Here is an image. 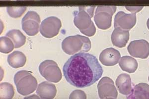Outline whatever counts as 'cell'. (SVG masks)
<instances>
[{
  "mask_svg": "<svg viewBox=\"0 0 149 99\" xmlns=\"http://www.w3.org/2000/svg\"><path fill=\"white\" fill-rule=\"evenodd\" d=\"M70 99H86V94L83 91L80 90H76L71 93L69 96Z\"/></svg>",
  "mask_w": 149,
  "mask_h": 99,
  "instance_id": "23",
  "label": "cell"
},
{
  "mask_svg": "<svg viewBox=\"0 0 149 99\" xmlns=\"http://www.w3.org/2000/svg\"><path fill=\"white\" fill-rule=\"evenodd\" d=\"M26 98H36V99H39L40 97H39L38 96H36V95H31V96L26 97L24 98V99H26Z\"/></svg>",
  "mask_w": 149,
  "mask_h": 99,
  "instance_id": "25",
  "label": "cell"
},
{
  "mask_svg": "<svg viewBox=\"0 0 149 99\" xmlns=\"http://www.w3.org/2000/svg\"><path fill=\"white\" fill-rule=\"evenodd\" d=\"M63 72L69 83L76 87L84 88L92 85L100 79L103 69L95 55L79 53L67 61Z\"/></svg>",
  "mask_w": 149,
  "mask_h": 99,
  "instance_id": "1",
  "label": "cell"
},
{
  "mask_svg": "<svg viewBox=\"0 0 149 99\" xmlns=\"http://www.w3.org/2000/svg\"><path fill=\"white\" fill-rule=\"evenodd\" d=\"M62 27L59 19L55 17H50L43 20L39 28V31L43 37L51 38L57 35Z\"/></svg>",
  "mask_w": 149,
  "mask_h": 99,
  "instance_id": "8",
  "label": "cell"
},
{
  "mask_svg": "<svg viewBox=\"0 0 149 99\" xmlns=\"http://www.w3.org/2000/svg\"><path fill=\"white\" fill-rule=\"evenodd\" d=\"M127 50L133 57L147 59L149 55V43L143 39L133 41L130 42Z\"/></svg>",
  "mask_w": 149,
  "mask_h": 99,
  "instance_id": "10",
  "label": "cell"
},
{
  "mask_svg": "<svg viewBox=\"0 0 149 99\" xmlns=\"http://www.w3.org/2000/svg\"><path fill=\"white\" fill-rule=\"evenodd\" d=\"M15 95L13 86L8 82H2L0 84L1 99H12Z\"/></svg>",
  "mask_w": 149,
  "mask_h": 99,
  "instance_id": "20",
  "label": "cell"
},
{
  "mask_svg": "<svg viewBox=\"0 0 149 99\" xmlns=\"http://www.w3.org/2000/svg\"><path fill=\"white\" fill-rule=\"evenodd\" d=\"M128 99H149V85L140 83L134 86Z\"/></svg>",
  "mask_w": 149,
  "mask_h": 99,
  "instance_id": "16",
  "label": "cell"
},
{
  "mask_svg": "<svg viewBox=\"0 0 149 99\" xmlns=\"http://www.w3.org/2000/svg\"><path fill=\"white\" fill-rule=\"evenodd\" d=\"M26 7H8L7 11L9 15L13 18L20 17L26 12Z\"/></svg>",
  "mask_w": 149,
  "mask_h": 99,
  "instance_id": "22",
  "label": "cell"
},
{
  "mask_svg": "<svg viewBox=\"0 0 149 99\" xmlns=\"http://www.w3.org/2000/svg\"><path fill=\"white\" fill-rule=\"evenodd\" d=\"M17 1H29V0H17ZM30 1H33V0H30Z\"/></svg>",
  "mask_w": 149,
  "mask_h": 99,
  "instance_id": "27",
  "label": "cell"
},
{
  "mask_svg": "<svg viewBox=\"0 0 149 99\" xmlns=\"http://www.w3.org/2000/svg\"><path fill=\"white\" fill-rule=\"evenodd\" d=\"M7 61L11 67L14 69H18L25 65L26 62V57L24 53L16 51L8 55Z\"/></svg>",
  "mask_w": 149,
  "mask_h": 99,
  "instance_id": "17",
  "label": "cell"
},
{
  "mask_svg": "<svg viewBox=\"0 0 149 99\" xmlns=\"http://www.w3.org/2000/svg\"><path fill=\"white\" fill-rule=\"evenodd\" d=\"M119 65L122 71L130 73L135 72L138 66L137 62L135 59L129 56H123L121 57Z\"/></svg>",
  "mask_w": 149,
  "mask_h": 99,
  "instance_id": "18",
  "label": "cell"
},
{
  "mask_svg": "<svg viewBox=\"0 0 149 99\" xmlns=\"http://www.w3.org/2000/svg\"><path fill=\"white\" fill-rule=\"evenodd\" d=\"M1 1H10V0H1Z\"/></svg>",
  "mask_w": 149,
  "mask_h": 99,
  "instance_id": "28",
  "label": "cell"
},
{
  "mask_svg": "<svg viewBox=\"0 0 149 99\" xmlns=\"http://www.w3.org/2000/svg\"><path fill=\"white\" fill-rule=\"evenodd\" d=\"M95 7H79V12H74V23L81 33L92 37L96 32V28L92 20Z\"/></svg>",
  "mask_w": 149,
  "mask_h": 99,
  "instance_id": "2",
  "label": "cell"
},
{
  "mask_svg": "<svg viewBox=\"0 0 149 99\" xmlns=\"http://www.w3.org/2000/svg\"><path fill=\"white\" fill-rule=\"evenodd\" d=\"M148 80H149V77H148Z\"/></svg>",
  "mask_w": 149,
  "mask_h": 99,
  "instance_id": "29",
  "label": "cell"
},
{
  "mask_svg": "<svg viewBox=\"0 0 149 99\" xmlns=\"http://www.w3.org/2000/svg\"><path fill=\"white\" fill-rule=\"evenodd\" d=\"M98 95L100 99H116L117 89L113 80L109 77H104L97 84Z\"/></svg>",
  "mask_w": 149,
  "mask_h": 99,
  "instance_id": "9",
  "label": "cell"
},
{
  "mask_svg": "<svg viewBox=\"0 0 149 99\" xmlns=\"http://www.w3.org/2000/svg\"><path fill=\"white\" fill-rule=\"evenodd\" d=\"M36 93L41 99H54L56 95L57 89L54 84L43 81L38 85Z\"/></svg>",
  "mask_w": 149,
  "mask_h": 99,
  "instance_id": "14",
  "label": "cell"
},
{
  "mask_svg": "<svg viewBox=\"0 0 149 99\" xmlns=\"http://www.w3.org/2000/svg\"><path fill=\"white\" fill-rule=\"evenodd\" d=\"M91 47V42L88 38L80 35L69 36L64 39L62 43V49L69 55L88 52Z\"/></svg>",
  "mask_w": 149,
  "mask_h": 99,
  "instance_id": "3",
  "label": "cell"
},
{
  "mask_svg": "<svg viewBox=\"0 0 149 99\" xmlns=\"http://www.w3.org/2000/svg\"><path fill=\"white\" fill-rule=\"evenodd\" d=\"M136 14H127L123 12H119L114 18V27L129 30L136 24Z\"/></svg>",
  "mask_w": 149,
  "mask_h": 99,
  "instance_id": "11",
  "label": "cell"
},
{
  "mask_svg": "<svg viewBox=\"0 0 149 99\" xmlns=\"http://www.w3.org/2000/svg\"><path fill=\"white\" fill-rule=\"evenodd\" d=\"M15 48L14 42L9 37L3 36L0 38V52L4 54H8Z\"/></svg>",
  "mask_w": 149,
  "mask_h": 99,
  "instance_id": "21",
  "label": "cell"
},
{
  "mask_svg": "<svg viewBox=\"0 0 149 99\" xmlns=\"http://www.w3.org/2000/svg\"><path fill=\"white\" fill-rule=\"evenodd\" d=\"M116 85L121 94L129 95L132 92L131 79L129 74L122 73L117 77L115 81Z\"/></svg>",
  "mask_w": 149,
  "mask_h": 99,
  "instance_id": "15",
  "label": "cell"
},
{
  "mask_svg": "<svg viewBox=\"0 0 149 99\" xmlns=\"http://www.w3.org/2000/svg\"><path fill=\"white\" fill-rule=\"evenodd\" d=\"M130 38L129 30L117 27L115 28L111 36L112 43L116 47L122 48L125 47Z\"/></svg>",
  "mask_w": 149,
  "mask_h": 99,
  "instance_id": "13",
  "label": "cell"
},
{
  "mask_svg": "<svg viewBox=\"0 0 149 99\" xmlns=\"http://www.w3.org/2000/svg\"><path fill=\"white\" fill-rule=\"evenodd\" d=\"M14 80L17 92L22 96H28L37 88V80L28 71H18L14 76Z\"/></svg>",
  "mask_w": 149,
  "mask_h": 99,
  "instance_id": "4",
  "label": "cell"
},
{
  "mask_svg": "<svg viewBox=\"0 0 149 99\" xmlns=\"http://www.w3.org/2000/svg\"><path fill=\"white\" fill-rule=\"evenodd\" d=\"M121 58L120 53L113 48L104 50L100 55V61L103 65L107 66H115Z\"/></svg>",
  "mask_w": 149,
  "mask_h": 99,
  "instance_id": "12",
  "label": "cell"
},
{
  "mask_svg": "<svg viewBox=\"0 0 149 99\" xmlns=\"http://www.w3.org/2000/svg\"><path fill=\"white\" fill-rule=\"evenodd\" d=\"M127 10L130 12L132 14H136L139 12L143 8V6H126Z\"/></svg>",
  "mask_w": 149,
  "mask_h": 99,
  "instance_id": "24",
  "label": "cell"
},
{
  "mask_svg": "<svg viewBox=\"0 0 149 99\" xmlns=\"http://www.w3.org/2000/svg\"><path fill=\"white\" fill-rule=\"evenodd\" d=\"M6 36L9 37L14 42L15 48H19L24 46L26 42V37L19 30L13 29L6 34Z\"/></svg>",
  "mask_w": 149,
  "mask_h": 99,
  "instance_id": "19",
  "label": "cell"
},
{
  "mask_svg": "<svg viewBox=\"0 0 149 99\" xmlns=\"http://www.w3.org/2000/svg\"><path fill=\"white\" fill-rule=\"evenodd\" d=\"M147 25L148 28L149 29V18L148 19L147 22Z\"/></svg>",
  "mask_w": 149,
  "mask_h": 99,
  "instance_id": "26",
  "label": "cell"
},
{
  "mask_svg": "<svg viewBox=\"0 0 149 99\" xmlns=\"http://www.w3.org/2000/svg\"><path fill=\"white\" fill-rule=\"evenodd\" d=\"M40 18L39 15L34 11H29L22 20L23 30L27 35L33 36L39 32Z\"/></svg>",
  "mask_w": 149,
  "mask_h": 99,
  "instance_id": "7",
  "label": "cell"
},
{
  "mask_svg": "<svg viewBox=\"0 0 149 99\" xmlns=\"http://www.w3.org/2000/svg\"><path fill=\"white\" fill-rule=\"evenodd\" d=\"M116 10V6L97 7L94 16V21L98 28L107 30L111 26L112 17Z\"/></svg>",
  "mask_w": 149,
  "mask_h": 99,
  "instance_id": "5",
  "label": "cell"
},
{
  "mask_svg": "<svg viewBox=\"0 0 149 99\" xmlns=\"http://www.w3.org/2000/svg\"><path fill=\"white\" fill-rule=\"evenodd\" d=\"M39 71L45 79L51 82H59L62 78L57 64L52 60H48L41 62L39 66Z\"/></svg>",
  "mask_w": 149,
  "mask_h": 99,
  "instance_id": "6",
  "label": "cell"
}]
</instances>
